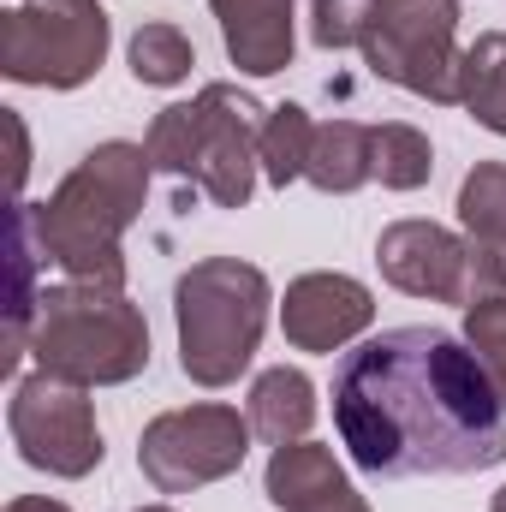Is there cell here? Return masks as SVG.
<instances>
[{"label":"cell","mask_w":506,"mask_h":512,"mask_svg":"<svg viewBox=\"0 0 506 512\" xmlns=\"http://www.w3.org/2000/svg\"><path fill=\"white\" fill-rule=\"evenodd\" d=\"M6 429L24 453V465L48 471V477H90L102 465V429H96V405H90V387H72L48 370L24 376L12 387V405H6Z\"/></svg>","instance_id":"obj_10"},{"label":"cell","mask_w":506,"mask_h":512,"mask_svg":"<svg viewBox=\"0 0 506 512\" xmlns=\"http://www.w3.org/2000/svg\"><path fill=\"white\" fill-rule=\"evenodd\" d=\"M227 60L251 78H274L292 66V0H209Z\"/></svg>","instance_id":"obj_13"},{"label":"cell","mask_w":506,"mask_h":512,"mask_svg":"<svg viewBox=\"0 0 506 512\" xmlns=\"http://www.w3.org/2000/svg\"><path fill=\"white\" fill-rule=\"evenodd\" d=\"M30 358L72 387H120L149 370V322L126 292L60 280L42 292Z\"/></svg>","instance_id":"obj_5"},{"label":"cell","mask_w":506,"mask_h":512,"mask_svg":"<svg viewBox=\"0 0 506 512\" xmlns=\"http://www.w3.org/2000/svg\"><path fill=\"white\" fill-rule=\"evenodd\" d=\"M376 322V298L352 274H298L280 304V328L298 352H340Z\"/></svg>","instance_id":"obj_11"},{"label":"cell","mask_w":506,"mask_h":512,"mask_svg":"<svg viewBox=\"0 0 506 512\" xmlns=\"http://www.w3.org/2000/svg\"><path fill=\"white\" fill-rule=\"evenodd\" d=\"M310 143H316V120L298 108V102H280L262 126V143H256V161H262V179L274 191H286L292 179H304L310 167Z\"/></svg>","instance_id":"obj_18"},{"label":"cell","mask_w":506,"mask_h":512,"mask_svg":"<svg viewBox=\"0 0 506 512\" xmlns=\"http://www.w3.org/2000/svg\"><path fill=\"white\" fill-rule=\"evenodd\" d=\"M370 12H376V0H316V6H310V36H316V48H328V54L358 48Z\"/></svg>","instance_id":"obj_23"},{"label":"cell","mask_w":506,"mask_h":512,"mask_svg":"<svg viewBox=\"0 0 506 512\" xmlns=\"http://www.w3.org/2000/svg\"><path fill=\"white\" fill-rule=\"evenodd\" d=\"M459 108H471V120L506 137V30H489L465 48L459 66Z\"/></svg>","instance_id":"obj_17"},{"label":"cell","mask_w":506,"mask_h":512,"mask_svg":"<svg viewBox=\"0 0 506 512\" xmlns=\"http://www.w3.org/2000/svg\"><path fill=\"white\" fill-rule=\"evenodd\" d=\"M465 346L477 352V364L489 370V382L506 405V298H483L465 310Z\"/></svg>","instance_id":"obj_22"},{"label":"cell","mask_w":506,"mask_h":512,"mask_svg":"<svg viewBox=\"0 0 506 512\" xmlns=\"http://www.w3.org/2000/svg\"><path fill=\"white\" fill-rule=\"evenodd\" d=\"M376 262L411 298H435L459 310L483 298H506V256L477 245L471 233H447L435 221H393L376 239Z\"/></svg>","instance_id":"obj_8"},{"label":"cell","mask_w":506,"mask_h":512,"mask_svg":"<svg viewBox=\"0 0 506 512\" xmlns=\"http://www.w3.org/2000/svg\"><path fill=\"white\" fill-rule=\"evenodd\" d=\"M251 417H239L233 405H185V411H161L143 441H137V471L161 489V495H191L203 483H221L245 465L251 453Z\"/></svg>","instance_id":"obj_9"},{"label":"cell","mask_w":506,"mask_h":512,"mask_svg":"<svg viewBox=\"0 0 506 512\" xmlns=\"http://www.w3.org/2000/svg\"><path fill=\"white\" fill-rule=\"evenodd\" d=\"M143 185H149V149L143 143H96L48 203H36V233L42 251L60 262L66 280L84 286H108L126 292V227L143 209Z\"/></svg>","instance_id":"obj_2"},{"label":"cell","mask_w":506,"mask_h":512,"mask_svg":"<svg viewBox=\"0 0 506 512\" xmlns=\"http://www.w3.org/2000/svg\"><path fill=\"white\" fill-rule=\"evenodd\" d=\"M459 227L506 256V161H477L459 185Z\"/></svg>","instance_id":"obj_19"},{"label":"cell","mask_w":506,"mask_h":512,"mask_svg":"<svg viewBox=\"0 0 506 512\" xmlns=\"http://www.w3.org/2000/svg\"><path fill=\"white\" fill-rule=\"evenodd\" d=\"M137 512H173V507H137Z\"/></svg>","instance_id":"obj_26"},{"label":"cell","mask_w":506,"mask_h":512,"mask_svg":"<svg viewBox=\"0 0 506 512\" xmlns=\"http://www.w3.org/2000/svg\"><path fill=\"white\" fill-rule=\"evenodd\" d=\"M268 501L280 512H370L364 495L352 489V477L340 471L334 447L316 441H286L268 459Z\"/></svg>","instance_id":"obj_12"},{"label":"cell","mask_w":506,"mask_h":512,"mask_svg":"<svg viewBox=\"0 0 506 512\" xmlns=\"http://www.w3.org/2000/svg\"><path fill=\"white\" fill-rule=\"evenodd\" d=\"M6 131H12V191L24 185V173H30V137H24V120L6 108Z\"/></svg>","instance_id":"obj_24"},{"label":"cell","mask_w":506,"mask_h":512,"mask_svg":"<svg viewBox=\"0 0 506 512\" xmlns=\"http://www.w3.org/2000/svg\"><path fill=\"white\" fill-rule=\"evenodd\" d=\"M435 173V149L417 126H376V179L387 191H417Z\"/></svg>","instance_id":"obj_21"},{"label":"cell","mask_w":506,"mask_h":512,"mask_svg":"<svg viewBox=\"0 0 506 512\" xmlns=\"http://www.w3.org/2000/svg\"><path fill=\"white\" fill-rule=\"evenodd\" d=\"M6 512H72V507H60V501H48V495H18Z\"/></svg>","instance_id":"obj_25"},{"label":"cell","mask_w":506,"mask_h":512,"mask_svg":"<svg viewBox=\"0 0 506 512\" xmlns=\"http://www.w3.org/2000/svg\"><path fill=\"white\" fill-rule=\"evenodd\" d=\"M191 66H197V48H191V36L179 30V24H143L137 36H131V78L137 84H155V90H167V84H185L191 78Z\"/></svg>","instance_id":"obj_20"},{"label":"cell","mask_w":506,"mask_h":512,"mask_svg":"<svg viewBox=\"0 0 506 512\" xmlns=\"http://www.w3.org/2000/svg\"><path fill=\"white\" fill-rule=\"evenodd\" d=\"M245 417H251V429L268 441V447L304 441V435H310V423H316V387H310L304 370H286V364H280V370L256 376Z\"/></svg>","instance_id":"obj_16"},{"label":"cell","mask_w":506,"mask_h":512,"mask_svg":"<svg viewBox=\"0 0 506 512\" xmlns=\"http://www.w3.org/2000/svg\"><path fill=\"white\" fill-rule=\"evenodd\" d=\"M268 274L239 256H203L173 286L179 322V370L197 387H233L251 370L268 328Z\"/></svg>","instance_id":"obj_4"},{"label":"cell","mask_w":506,"mask_h":512,"mask_svg":"<svg viewBox=\"0 0 506 512\" xmlns=\"http://www.w3.org/2000/svg\"><path fill=\"white\" fill-rule=\"evenodd\" d=\"M108 60V12L96 0H48L0 12V72L36 90H78Z\"/></svg>","instance_id":"obj_7"},{"label":"cell","mask_w":506,"mask_h":512,"mask_svg":"<svg viewBox=\"0 0 506 512\" xmlns=\"http://www.w3.org/2000/svg\"><path fill=\"white\" fill-rule=\"evenodd\" d=\"M334 429L370 477H471L506 459V405L447 328H387L334 370Z\"/></svg>","instance_id":"obj_1"},{"label":"cell","mask_w":506,"mask_h":512,"mask_svg":"<svg viewBox=\"0 0 506 512\" xmlns=\"http://www.w3.org/2000/svg\"><path fill=\"white\" fill-rule=\"evenodd\" d=\"M358 48L381 84H399L441 108L459 102V0H376Z\"/></svg>","instance_id":"obj_6"},{"label":"cell","mask_w":506,"mask_h":512,"mask_svg":"<svg viewBox=\"0 0 506 512\" xmlns=\"http://www.w3.org/2000/svg\"><path fill=\"white\" fill-rule=\"evenodd\" d=\"M24 6H48V0H24Z\"/></svg>","instance_id":"obj_27"},{"label":"cell","mask_w":506,"mask_h":512,"mask_svg":"<svg viewBox=\"0 0 506 512\" xmlns=\"http://www.w3.org/2000/svg\"><path fill=\"white\" fill-rule=\"evenodd\" d=\"M42 233H36V203H12V227H6V262H12V286H6V346H0V370H18V358L30 352V328L42 310L36 286V262H42Z\"/></svg>","instance_id":"obj_14"},{"label":"cell","mask_w":506,"mask_h":512,"mask_svg":"<svg viewBox=\"0 0 506 512\" xmlns=\"http://www.w3.org/2000/svg\"><path fill=\"white\" fill-rule=\"evenodd\" d=\"M304 179H310L316 191H328V197H346V191H358L364 179H376V126H358V120H328V126H316Z\"/></svg>","instance_id":"obj_15"},{"label":"cell","mask_w":506,"mask_h":512,"mask_svg":"<svg viewBox=\"0 0 506 512\" xmlns=\"http://www.w3.org/2000/svg\"><path fill=\"white\" fill-rule=\"evenodd\" d=\"M262 102L233 90V84H203L191 102H173L155 114V126L143 137L149 167L185 179L197 197H209L215 209H245L256 191V143H262Z\"/></svg>","instance_id":"obj_3"}]
</instances>
